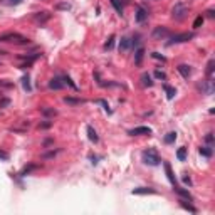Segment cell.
I'll return each instance as SVG.
<instances>
[{"mask_svg": "<svg viewBox=\"0 0 215 215\" xmlns=\"http://www.w3.org/2000/svg\"><path fill=\"white\" fill-rule=\"evenodd\" d=\"M0 42H14V44H20V45H25L29 44V39L24 37V35L17 34V32H7V34L0 35Z\"/></svg>", "mask_w": 215, "mask_h": 215, "instance_id": "1", "label": "cell"}, {"mask_svg": "<svg viewBox=\"0 0 215 215\" xmlns=\"http://www.w3.org/2000/svg\"><path fill=\"white\" fill-rule=\"evenodd\" d=\"M141 156H143V161H145L146 165H150V166H156V165H160V156H158V153H156L155 150H145Z\"/></svg>", "mask_w": 215, "mask_h": 215, "instance_id": "2", "label": "cell"}, {"mask_svg": "<svg viewBox=\"0 0 215 215\" xmlns=\"http://www.w3.org/2000/svg\"><path fill=\"white\" fill-rule=\"evenodd\" d=\"M187 14H188V7L185 5V3H182V2H178L177 5L171 9V15H173L175 20L185 19V17H187Z\"/></svg>", "mask_w": 215, "mask_h": 215, "instance_id": "3", "label": "cell"}, {"mask_svg": "<svg viewBox=\"0 0 215 215\" xmlns=\"http://www.w3.org/2000/svg\"><path fill=\"white\" fill-rule=\"evenodd\" d=\"M190 39H193V34L192 32H183V34H177V35H173V37L170 39V42L168 44H182V42H188Z\"/></svg>", "mask_w": 215, "mask_h": 215, "instance_id": "4", "label": "cell"}, {"mask_svg": "<svg viewBox=\"0 0 215 215\" xmlns=\"http://www.w3.org/2000/svg\"><path fill=\"white\" fill-rule=\"evenodd\" d=\"M200 91L203 92V94H207V96H212L213 94V91H215V82L212 77H209L207 81H203L202 84H200Z\"/></svg>", "mask_w": 215, "mask_h": 215, "instance_id": "5", "label": "cell"}, {"mask_svg": "<svg viewBox=\"0 0 215 215\" xmlns=\"http://www.w3.org/2000/svg\"><path fill=\"white\" fill-rule=\"evenodd\" d=\"M32 20H34V24H37V25H44L47 20H51V14L42 10V12L34 14V15H32Z\"/></svg>", "mask_w": 215, "mask_h": 215, "instance_id": "6", "label": "cell"}, {"mask_svg": "<svg viewBox=\"0 0 215 215\" xmlns=\"http://www.w3.org/2000/svg\"><path fill=\"white\" fill-rule=\"evenodd\" d=\"M128 135H131V136L151 135V128H148V126H138V128H133V130H130V131H128Z\"/></svg>", "mask_w": 215, "mask_h": 215, "instance_id": "7", "label": "cell"}, {"mask_svg": "<svg viewBox=\"0 0 215 215\" xmlns=\"http://www.w3.org/2000/svg\"><path fill=\"white\" fill-rule=\"evenodd\" d=\"M168 35H170V32H168L166 27H156L153 30V37L155 39H166Z\"/></svg>", "mask_w": 215, "mask_h": 215, "instance_id": "8", "label": "cell"}, {"mask_svg": "<svg viewBox=\"0 0 215 215\" xmlns=\"http://www.w3.org/2000/svg\"><path fill=\"white\" fill-rule=\"evenodd\" d=\"M49 88L54 89V91H59V89L64 88V82H62V77H52L49 81Z\"/></svg>", "mask_w": 215, "mask_h": 215, "instance_id": "9", "label": "cell"}, {"mask_svg": "<svg viewBox=\"0 0 215 215\" xmlns=\"http://www.w3.org/2000/svg\"><path fill=\"white\" fill-rule=\"evenodd\" d=\"M148 19V10L145 9V7H138V10H136V22H145V20Z\"/></svg>", "mask_w": 215, "mask_h": 215, "instance_id": "10", "label": "cell"}, {"mask_svg": "<svg viewBox=\"0 0 215 215\" xmlns=\"http://www.w3.org/2000/svg\"><path fill=\"white\" fill-rule=\"evenodd\" d=\"M155 190L153 188H148V187H139V188H135L133 190V195H155Z\"/></svg>", "mask_w": 215, "mask_h": 215, "instance_id": "11", "label": "cell"}, {"mask_svg": "<svg viewBox=\"0 0 215 215\" xmlns=\"http://www.w3.org/2000/svg\"><path fill=\"white\" fill-rule=\"evenodd\" d=\"M177 69H178V72H180L182 76L185 77V79H188L190 74H192V67H190L188 64H180V66H178Z\"/></svg>", "mask_w": 215, "mask_h": 215, "instance_id": "12", "label": "cell"}, {"mask_svg": "<svg viewBox=\"0 0 215 215\" xmlns=\"http://www.w3.org/2000/svg\"><path fill=\"white\" fill-rule=\"evenodd\" d=\"M143 56H145V49H143V47H138V49H136V52H135V64H136V66H141Z\"/></svg>", "mask_w": 215, "mask_h": 215, "instance_id": "13", "label": "cell"}, {"mask_svg": "<svg viewBox=\"0 0 215 215\" xmlns=\"http://www.w3.org/2000/svg\"><path fill=\"white\" fill-rule=\"evenodd\" d=\"M86 131H88V138L91 139L92 143H98L99 141V136H98V133L94 131V128H92V126H88V128H86Z\"/></svg>", "mask_w": 215, "mask_h": 215, "instance_id": "14", "label": "cell"}, {"mask_svg": "<svg viewBox=\"0 0 215 215\" xmlns=\"http://www.w3.org/2000/svg\"><path fill=\"white\" fill-rule=\"evenodd\" d=\"M165 170H166V177H168V180H170V183L173 185V187H177V180H175L173 171H171V166L168 163H165Z\"/></svg>", "mask_w": 215, "mask_h": 215, "instance_id": "15", "label": "cell"}, {"mask_svg": "<svg viewBox=\"0 0 215 215\" xmlns=\"http://www.w3.org/2000/svg\"><path fill=\"white\" fill-rule=\"evenodd\" d=\"M141 84L145 86V88H150V86H153L151 76H150L148 72H143V74H141Z\"/></svg>", "mask_w": 215, "mask_h": 215, "instance_id": "16", "label": "cell"}, {"mask_svg": "<svg viewBox=\"0 0 215 215\" xmlns=\"http://www.w3.org/2000/svg\"><path fill=\"white\" fill-rule=\"evenodd\" d=\"M131 47V39L130 37H123L119 42V51H128Z\"/></svg>", "mask_w": 215, "mask_h": 215, "instance_id": "17", "label": "cell"}, {"mask_svg": "<svg viewBox=\"0 0 215 215\" xmlns=\"http://www.w3.org/2000/svg\"><path fill=\"white\" fill-rule=\"evenodd\" d=\"M173 190H175V192H177L178 195L182 197V198H185V200H192V195H190V192H188V190H185V188H177V187H175Z\"/></svg>", "mask_w": 215, "mask_h": 215, "instance_id": "18", "label": "cell"}, {"mask_svg": "<svg viewBox=\"0 0 215 215\" xmlns=\"http://www.w3.org/2000/svg\"><path fill=\"white\" fill-rule=\"evenodd\" d=\"M163 89L166 91V98H168V99H173V98H175V94H177V89H175V88H171V86L165 84Z\"/></svg>", "mask_w": 215, "mask_h": 215, "instance_id": "19", "label": "cell"}, {"mask_svg": "<svg viewBox=\"0 0 215 215\" xmlns=\"http://www.w3.org/2000/svg\"><path fill=\"white\" fill-rule=\"evenodd\" d=\"M41 113L44 114V116H47V118H54V116L57 114V111L54 109V108H42Z\"/></svg>", "mask_w": 215, "mask_h": 215, "instance_id": "20", "label": "cell"}, {"mask_svg": "<svg viewBox=\"0 0 215 215\" xmlns=\"http://www.w3.org/2000/svg\"><path fill=\"white\" fill-rule=\"evenodd\" d=\"M56 10H71V3L69 2H59V3H56Z\"/></svg>", "mask_w": 215, "mask_h": 215, "instance_id": "21", "label": "cell"}, {"mask_svg": "<svg viewBox=\"0 0 215 215\" xmlns=\"http://www.w3.org/2000/svg\"><path fill=\"white\" fill-rule=\"evenodd\" d=\"M64 103H66V104H71V106L82 104V101H81V99H76V98H64Z\"/></svg>", "mask_w": 215, "mask_h": 215, "instance_id": "22", "label": "cell"}, {"mask_svg": "<svg viewBox=\"0 0 215 215\" xmlns=\"http://www.w3.org/2000/svg\"><path fill=\"white\" fill-rule=\"evenodd\" d=\"M180 205H182V209L188 210V212H192V213H197V209H195V207H192L190 203H185V200H180Z\"/></svg>", "mask_w": 215, "mask_h": 215, "instance_id": "23", "label": "cell"}, {"mask_svg": "<svg viewBox=\"0 0 215 215\" xmlns=\"http://www.w3.org/2000/svg\"><path fill=\"white\" fill-rule=\"evenodd\" d=\"M200 155L210 158V156H212V148H210V146H202V148H200Z\"/></svg>", "mask_w": 215, "mask_h": 215, "instance_id": "24", "label": "cell"}, {"mask_svg": "<svg viewBox=\"0 0 215 215\" xmlns=\"http://www.w3.org/2000/svg\"><path fill=\"white\" fill-rule=\"evenodd\" d=\"M175 139H177V133H175V131H171V133H168L166 136H165V143H166V145L173 143Z\"/></svg>", "mask_w": 215, "mask_h": 215, "instance_id": "25", "label": "cell"}, {"mask_svg": "<svg viewBox=\"0 0 215 215\" xmlns=\"http://www.w3.org/2000/svg\"><path fill=\"white\" fill-rule=\"evenodd\" d=\"M213 69H215V61L213 59H210L209 61V64H207V76H212V72H213Z\"/></svg>", "mask_w": 215, "mask_h": 215, "instance_id": "26", "label": "cell"}, {"mask_svg": "<svg viewBox=\"0 0 215 215\" xmlns=\"http://www.w3.org/2000/svg\"><path fill=\"white\" fill-rule=\"evenodd\" d=\"M177 158L180 161H185V158H187V148H180L177 151Z\"/></svg>", "mask_w": 215, "mask_h": 215, "instance_id": "27", "label": "cell"}, {"mask_svg": "<svg viewBox=\"0 0 215 215\" xmlns=\"http://www.w3.org/2000/svg\"><path fill=\"white\" fill-rule=\"evenodd\" d=\"M111 3H113V7L116 9V12H118V14H123V5H121L119 0H111Z\"/></svg>", "mask_w": 215, "mask_h": 215, "instance_id": "28", "label": "cell"}, {"mask_svg": "<svg viewBox=\"0 0 215 215\" xmlns=\"http://www.w3.org/2000/svg\"><path fill=\"white\" fill-rule=\"evenodd\" d=\"M114 39H116L114 35H111V37L108 39V42L104 44V49H106V51H111V49H113V45H114Z\"/></svg>", "mask_w": 215, "mask_h": 215, "instance_id": "29", "label": "cell"}, {"mask_svg": "<svg viewBox=\"0 0 215 215\" xmlns=\"http://www.w3.org/2000/svg\"><path fill=\"white\" fill-rule=\"evenodd\" d=\"M62 82H64V84H69V86H71V88H72V89H74V91H77V86H76V84H74V82H72V81H71V77H69V76H64V77H62Z\"/></svg>", "mask_w": 215, "mask_h": 215, "instance_id": "30", "label": "cell"}, {"mask_svg": "<svg viewBox=\"0 0 215 215\" xmlns=\"http://www.w3.org/2000/svg\"><path fill=\"white\" fill-rule=\"evenodd\" d=\"M30 79H29V76H24L22 77V86H24V89H25V91H30V82H29Z\"/></svg>", "mask_w": 215, "mask_h": 215, "instance_id": "31", "label": "cell"}, {"mask_svg": "<svg viewBox=\"0 0 215 215\" xmlns=\"http://www.w3.org/2000/svg\"><path fill=\"white\" fill-rule=\"evenodd\" d=\"M151 57H153V59H158V61H161V62H166V57H165V56H161L160 52H151Z\"/></svg>", "mask_w": 215, "mask_h": 215, "instance_id": "32", "label": "cell"}, {"mask_svg": "<svg viewBox=\"0 0 215 215\" xmlns=\"http://www.w3.org/2000/svg\"><path fill=\"white\" fill-rule=\"evenodd\" d=\"M202 24H203V17H202V15H198V17L195 19V22H193V29H198L200 25H202Z\"/></svg>", "mask_w": 215, "mask_h": 215, "instance_id": "33", "label": "cell"}, {"mask_svg": "<svg viewBox=\"0 0 215 215\" xmlns=\"http://www.w3.org/2000/svg\"><path fill=\"white\" fill-rule=\"evenodd\" d=\"M155 77H156V79L165 81V79H166V74H165L163 71H155Z\"/></svg>", "mask_w": 215, "mask_h": 215, "instance_id": "34", "label": "cell"}, {"mask_svg": "<svg viewBox=\"0 0 215 215\" xmlns=\"http://www.w3.org/2000/svg\"><path fill=\"white\" fill-rule=\"evenodd\" d=\"M56 155H57V151H49V153H44V155H42V158H44V160H47V158H54Z\"/></svg>", "mask_w": 215, "mask_h": 215, "instance_id": "35", "label": "cell"}, {"mask_svg": "<svg viewBox=\"0 0 215 215\" xmlns=\"http://www.w3.org/2000/svg\"><path fill=\"white\" fill-rule=\"evenodd\" d=\"M52 123L51 121H45V123H41V130H47V128H51Z\"/></svg>", "mask_w": 215, "mask_h": 215, "instance_id": "36", "label": "cell"}, {"mask_svg": "<svg viewBox=\"0 0 215 215\" xmlns=\"http://www.w3.org/2000/svg\"><path fill=\"white\" fill-rule=\"evenodd\" d=\"M205 141L209 143V145H212V143H213V135H212V133H209V135L205 136Z\"/></svg>", "mask_w": 215, "mask_h": 215, "instance_id": "37", "label": "cell"}, {"mask_svg": "<svg viewBox=\"0 0 215 215\" xmlns=\"http://www.w3.org/2000/svg\"><path fill=\"white\" fill-rule=\"evenodd\" d=\"M0 86H2V88H12V82H7V81H0Z\"/></svg>", "mask_w": 215, "mask_h": 215, "instance_id": "38", "label": "cell"}, {"mask_svg": "<svg viewBox=\"0 0 215 215\" xmlns=\"http://www.w3.org/2000/svg\"><path fill=\"white\" fill-rule=\"evenodd\" d=\"M9 103H10V101H9L7 98H5V99H2V101H0V108H3V106H9Z\"/></svg>", "mask_w": 215, "mask_h": 215, "instance_id": "39", "label": "cell"}, {"mask_svg": "<svg viewBox=\"0 0 215 215\" xmlns=\"http://www.w3.org/2000/svg\"><path fill=\"white\" fill-rule=\"evenodd\" d=\"M183 183H185V185H192V180H190V177H187V175H185V177H183Z\"/></svg>", "mask_w": 215, "mask_h": 215, "instance_id": "40", "label": "cell"}, {"mask_svg": "<svg viewBox=\"0 0 215 215\" xmlns=\"http://www.w3.org/2000/svg\"><path fill=\"white\" fill-rule=\"evenodd\" d=\"M207 15H209L210 19H213V17H215V12H213L212 9H210V10H207Z\"/></svg>", "mask_w": 215, "mask_h": 215, "instance_id": "41", "label": "cell"}, {"mask_svg": "<svg viewBox=\"0 0 215 215\" xmlns=\"http://www.w3.org/2000/svg\"><path fill=\"white\" fill-rule=\"evenodd\" d=\"M0 158H2V160H7V158H9V155H7V153H3V151H0Z\"/></svg>", "mask_w": 215, "mask_h": 215, "instance_id": "42", "label": "cell"}, {"mask_svg": "<svg viewBox=\"0 0 215 215\" xmlns=\"http://www.w3.org/2000/svg\"><path fill=\"white\" fill-rule=\"evenodd\" d=\"M51 143H52V139H45V141H44V146H49Z\"/></svg>", "mask_w": 215, "mask_h": 215, "instance_id": "43", "label": "cell"}, {"mask_svg": "<svg viewBox=\"0 0 215 215\" xmlns=\"http://www.w3.org/2000/svg\"><path fill=\"white\" fill-rule=\"evenodd\" d=\"M10 3H20V0H10Z\"/></svg>", "mask_w": 215, "mask_h": 215, "instance_id": "44", "label": "cell"}]
</instances>
